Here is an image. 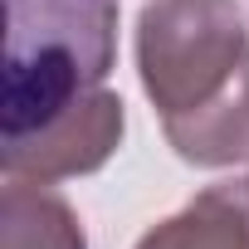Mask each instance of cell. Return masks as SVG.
<instances>
[{"instance_id": "obj_1", "label": "cell", "mask_w": 249, "mask_h": 249, "mask_svg": "<svg viewBox=\"0 0 249 249\" xmlns=\"http://www.w3.org/2000/svg\"><path fill=\"white\" fill-rule=\"evenodd\" d=\"M117 59V0H5V137L103 88Z\"/></svg>"}, {"instance_id": "obj_2", "label": "cell", "mask_w": 249, "mask_h": 249, "mask_svg": "<svg viewBox=\"0 0 249 249\" xmlns=\"http://www.w3.org/2000/svg\"><path fill=\"white\" fill-rule=\"evenodd\" d=\"M249 59L234 0H147L137 20V73L161 117L210 103Z\"/></svg>"}, {"instance_id": "obj_3", "label": "cell", "mask_w": 249, "mask_h": 249, "mask_svg": "<svg viewBox=\"0 0 249 249\" xmlns=\"http://www.w3.org/2000/svg\"><path fill=\"white\" fill-rule=\"evenodd\" d=\"M122 127H127L122 98L107 93V88H88L64 112H54L49 122L5 137V152H0L5 181L49 186V181H64V176H88L117 152Z\"/></svg>"}, {"instance_id": "obj_4", "label": "cell", "mask_w": 249, "mask_h": 249, "mask_svg": "<svg viewBox=\"0 0 249 249\" xmlns=\"http://www.w3.org/2000/svg\"><path fill=\"white\" fill-rule=\"evenodd\" d=\"M161 127H166V142L176 147V157H186L196 166L244 161L249 157V59L210 103L161 117Z\"/></svg>"}, {"instance_id": "obj_5", "label": "cell", "mask_w": 249, "mask_h": 249, "mask_svg": "<svg viewBox=\"0 0 249 249\" xmlns=\"http://www.w3.org/2000/svg\"><path fill=\"white\" fill-rule=\"evenodd\" d=\"M137 249H249V176L205 186L186 210L152 225Z\"/></svg>"}, {"instance_id": "obj_6", "label": "cell", "mask_w": 249, "mask_h": 249, "mask_svg": "<svg viewBox=\"0 0 249 249\" xmlns=\"http://www.w3.org/2000/svg\"><path fill=\"white\" fill-rule=\"evenodd\" d=\"M0 249H88L69 200L35 181H5L0 191Z\"/></svg>"}]
</instances>
